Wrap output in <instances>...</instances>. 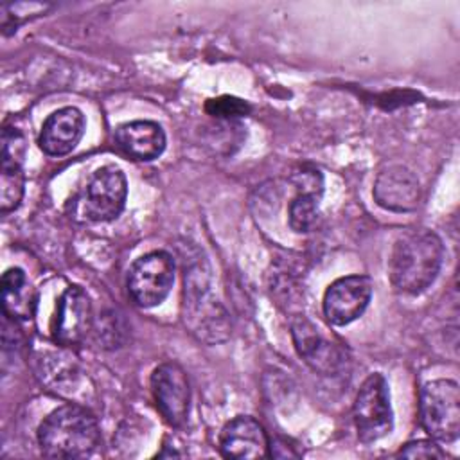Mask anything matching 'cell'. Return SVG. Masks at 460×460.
Masks as SVG:
<instances>
[{
  "instance_id": "4fadbf2b",
  "label": "cell",
  "mask_w": 460,
  "mask_h": 460,
  "mask_svg": "<svg viewBox=\"0 0 460 460\" xmlns=\"http://www.w3.org/2000/svg\"><path fill=\"white\" fill-rule=\"evenodd\" d=\"M219 451L225 458H264L270 455V440L259 420L237 415L223 426Z\"/></svg>"
},
{
  "instance_id": "5bb4252c",
  "label": "cell",
  "mask_w": 460,
  "mask_h": 460,
  "mask_svg": "<svg viewBox=\"0 0 460 460\" xmlns=\"http://www.w3.org/2000/svg\"><path fill=\"white\" fill-rule=\"evenodd\" d=\"M84 133V115L75 106L52 111L40 131V149L49 156H65L75 149Z\"/></svg>"
},
{
  "instance_id": "7a4b0ae2",
  "label": "cell",
  "mask_w": 460,
  "mask_h": 460,
  "mask_svg": "<svg viewBox=\"0 0 460 460\" xmlns=\"http://www.w3.org/2000/svg\"><path fill=\"white\" fill-rule=\"evenodd\" d=\"M101 442L95 415L84 406L65 404L50 411L38 428V444L49 458H84Z\"/></svg>"
},
{
  "instance_id": "ba28073f",
  "label": "cell",
  "mask_w": 460,
  "mask_h": 460,
  "mask_svg": "<svg viewBox=\"0 0 460 460\" xmlns=\"http://www.w3.org/2000/svg\"><path fill=\"white\" fill-rule=\"evenodd\" d=\"M151 392L164 420L181 428L189 417L190 388L185 370L176 363H162L151 374Z\"/></svg>"
},
{
  "instance_id": "5b68a950",
  "label": "cell",
  "mask_w": 460,
  "mask_h": 460,
  "mask_svg": "<svg viewBox=\"0 0 460 460\" xmlns=\"http://www.w3.org/2000/svg\"><path fill=\"white\" fill-rule=\"evenodd\" d=\"M352 417L358 438L363 444H372L392 431L394 411L388 383L383 374L374 372L363 381L354 399Z\"/></svg>"
},
{
  "instance_id": "277c9868",
  "label": "cell",
  "mask_w": 460,
  "mask_h": 460,
  "mask_svg": "<svg viewBox=\"0 0 460 460\" xmlns=\"http://www.w3.org/2000/svg\"><path fill=\"white\" fill-rule=\"evenodd\" d=\"M424 431L438 442H455L460 433V392L451 379H435L422 386L419 402Z\"/></svg>"
},
{
  "instance_id": "2e32d148",
  "label": "cell",
  "mask_w": 460,
  "mask_h": 460,
  "mask_svg": "<svg viewBox=\"0 0 460 460\" xmlns=\"http://www.w3.org/2000/svg\"><path fill=\"white\" fill-rule=\"evenodd\" d=\"M293 181L296 185V196L289 203V226L298 234H305L316 225L323 181L318 171H302Z\"/></svg>"
},
{
  "instance_id": "30bf717a",
  "label": "cell",
  "mask_w": 460,
  "mask_h": 460,
  "mask_svg": "<svg viewBox=\"0 0 460 460\" xmlns=\"http://www.w3.org/2000/svg\"><path fill=\"white\" fill-rule=\"evenodd\" d=\"M92 302L86 291L79 286H70L63 291L56 304L52 318V340L63 347L81 343L92 327Z\"/></svg>"
},
{
  "instance_id": "d6986e66",
  "label": "cell",
  "mask_w": 460,
  "mask_h": 460,
  "mask_svg": "<svg viewBox=\"0 0 460 460\" xmlns=\"http://www.w3.org/2000/svg\"><path fill=\"white\" fill-rule=\"evenodd\" d=\"M250 104L239 97H232V95H221L217 99H208L205 104V111L212 117L217 119H235V117H243L250 113Z\"/></svg>"
},
{
  "instance_id": "3957f363",
  "label": "cell",
  "mask_w": 460,
  "mask_h": 460,
  "mask_svg": "<svg viewBox=\"0 0 460 460\" xmlns=\"http://www.w3.org/2000/svg\"><path fill=\"white\" fill-rule=\"evenodd\" d=\"M183 318L190 332L207 343L223 341L228 336L230 323L226 311L214 298L208 277L199 266L185 271Z\"/></svg>"
},
{
  "instance_id": "7c38bea8",
  "label": "cell",
  "mask_w": 460,
  "mask_h": 460,
  "mask_svg": "<svg viewBox=\"0 0 460 460\" xmlns=\"http://www.w3.org/2000/svg\"><path fill=\"white\" fill-rule=\"evenodd\" d=\"M374 199L392 212H410L419 205L420 185L417 176L404 165L383 169L374 181Z\"/></svg>"
},
{
  "instance_id": "9a60e30c",
  "label": "cell",
  "mask_w": 460,
  "mask_h": 460,
  "mask_svg": "<svg viewBox=\"0 0 460 460\" xmlns=\"http://www.w3.org/2000/svg\"><path fill=\"white\" fill-rule=\"evenodd\" d=\"M117 147L129 158L149 162L158 158L165 149V133L158 122L131 120L115 129Z\"/></svg>"
},
{
  "instance_id": "9c48e42d",
  "label": "cell",
  "mask_w": 460,
  "mask_h": 460,
  "mask_svg": "<svg viewBox=\"0 0 460 460\" xmlns=\"http://www.w3.org/2000/svg\"><path fill=\"white\" fill-rule=\"evenodd\" d=\"M372 298V280L349 275L334 280L323 293V314L329 323L343 327L358 320Z\"/></svg>"
},
{
  "instance_id": "e0dca14e",
  "label": "cell",
  "mask_w": 460,
  "mask_h": 460,
  "mask_svg": "<svg viewBox=\"0 0 460 460\" xmlns=\"http://www.w3.org/2000/svg\"><path fill=\"white\" fill-rule=\"evenodd\" d=\"M2 309L5 318L27 322L34 316L36 291L22 268H9L2 275Z\"/></svg>"
},
{
  "instance_id": "6da1fadb",
  "label": "cell",
  "mask_w": 460,
  "mask_h": 460,
  "mask_svg": "<svg viewBox=\"0 0 460 460\" xmlns=\"http://www.w3.org/2000/svg\"><path fill=\"white\" fill-rule=\"evenodd\" d=\"M444 257L440 237L431 230H408L401 234L390 252L388 277L395 291L419 295L437 279Z\"/></svg>"
},
{
  "instance_id": "ac0fdd59",
  "label": "cell",
  "mask_w": 460,
  "mask_h": 460,
  "mask_svg": "<svg viewBox=\"0 0 460 460\" xmlns=\"http://www.w3.org/2000/svg\"><path fill=\"white\" fill-rule=\"evenodd\" d=\"M25 192V174L22 162L2 158L0 167V210L9 214L16 210L22 203Z\"/></svg>"
},
{
  "instance_id": "8992f818",
  "label": "cell",
  "mask_w": 460,
  "mask_h": 460,
  "mask_svg": "<svg viewBox=\"0 0 460 460\" xmlns=\"http://www.w3.org/2000/svg\"><path fill=\"white\" fill-rule=\"evenodd\" d=\"M174 284V259L169 252L155 250L138 257L128 271V293L140 307L162 304Z\"/></svg>"
},
{
  "instance_id": "8fae6325",
  "label": "cell",
  "mask_w": 460,
  "mask_h": 460,
  "mask_svg": "<svg viewBox=\"0 0 460 460\" xmlns=\"http://www.w3.org/2000/svg\"><path fill=\"white\" fill-rule=\"evenodd\" d=\"M291 334L300 358L316 372L334 376L345 367L343 350L322 336L318 327L305 316H295Z\"/></svg>"
},
{
  "instance_id": "ffe728a7",
  "label": "cell",
  "mask_w": 460,
  "mask_h": 460,
  "mask_svg": "<svg viewBox=\"0 0 460 460\" xmlns=\"http://www.w3.org/2000/svg\"><path fill=\"white\" fill-rule=\"evenodd\" d=\"M397 456H406V458H446V451L440 449L431 440H413L404 444V447L399 449Z\"/></svg>"
},
{
  "instance_id": "52a82bcc",
  "label": "cell",
  "mask_w": 460,
  "mask_h": 460,
  "mask_svg": "<svg viewBox=\"0 0 460 460\" xmlns=\"http://www.w3.org/2000/svg\"><path fill=\"white\" fill-rule=\"evenodd\" d=\"M128 181L119 167L106 165L93 172L83 196V214L90 221H113L126 205Z\"/></svg>"
}]
</instances>
